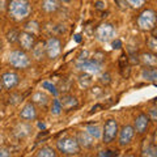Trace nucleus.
<instances>
[{
    "mask_svg": "<svg viewBox=\"0 0 157 157\" xmlns=\"http://www.w3.org/2000/svg\"><path fill=\"white\" fill-rule=\"evenodd\" d=\"M149 122H151V119H149L148 114H145V113H140V114L135 118L134 126L132 127H134L135 132H137V134H140V135H144L149 128Z\"/></svg>",
    "mask_w": 157,
    "mask_h": 157,
    "instance_id": "9b49d317",
    "label": "nucleus"
},
{
    "mask_svg": "<svg viewBox=\"0 0 157 157\" xmlns=\"http://www.w3.org/2000/svg\"><path fill=\"white\" fill-rule=\"evenodd\" d=\"M32 102L33 104H38L41 106H46L48 102H50V98H48V96L45 94L43 92H36L32 96Z\"/></svg>",
    "mask_w": 157,
    "mask_h": 157,
    "instance_id": "a211bd4d",
    "label": "nucleus"
},
{
    "mask_svg": "<svg viewBox=\"0 0 157 157\" xmlns=\"http://www.w3.org/2000/svg\"><path fill=\"white\" fill-rule=\"evenodd\" d=\"M148 117H149V119H152L153 122L157 119V114H156V109H155V107H152V109L148 111Z\"/></svg>",
    "mask_w": 157,
    "mask_h": 157,
    "instance_id": "c85d7f7f",
    "label": "nucleus"
},
{
    "mask_svg": "<svg viewBox=\"0 0 157 157\" xmlns=\"http://www.w3.org/2000/svg\"><path fill=\"white\" fill-rule=\"evenodd\" d=\"M140 60L145 67H156V64H157V56L155 55V52H152V51L141 54Z\"/></svg>",
    "mask_w": 157,
    "mask_h": 157,
    "instance_id": "f3484780",
    "label": "nucleus"
},
{
    "mask_svg": "<svg viewBox=\"0 0 157 157\" xmlns=\"http://www.w3.org/2000/svg\"><path fill=\"white\" fill-rule=\"evenodd\" d=\"M30 51L33 52V56L36 58L37 60H41V59L45 56V54H46V51H45V43H38L37 46L34 45Z\"/></svg>",
    "mask_w": 157,
    "mask_h": 157,
    "instance_id": "412c9836",
    "label": "nucleus"
},
{
    "mask_svg": "<svg viewBox=\"0 0 157 157\" xmlns=\"http://www.w3.org/2000/svg\"><path fill=\"white\" fill-rule=\"evenodd\" d=\"M118 143L121 147H127L128 144H131L132 139L135 136V130L134 127L130 124H126L121 128V131H118Z\"/></svg>",
    "mask_w": 157,
    "mask_h": 157,
    "instance_id": "9d476101",
    "label": "nucleus"
},
{
    "mask_svg": "<svg viewBox=\"0 0 157 157\" xmlns=\"http://www.w3.org/2000/svg\"><path fill=\"white\" fill-rule=\"evenodd\" d=\"M76 139L78 141L81 148L84 149H92L94 147V137H92L86 131H80L76 136Z\"/></svg>",
    "mask_w": 157,
    "mask_h": 157,
    "instance_id": "4468645a",
    "label": "nucleus"
},
{
    "mask_svg": "<svg viewBox=\"0 0 157 157\" xmlns=\"http://www.w3.org/2000/svg\"><path fill=\"white\" fill-rule=\"evenodd\" d=\"M0 81H2L3 88L11 90V89L16 88L20 84V76L17 75L16 72L8 71V72H4L2 75V77H0Z\"/></svg>",
    "mask_w": 157,
    "mask_h": 157,
    "instance_id": "f8f14e48",
    "label": "nucleus"
},
{
    "mask_svg": "<svg viewBox=\"0 0 157 157\" xmlns=\"http://www.w3.org/2000/svg\"><path fill=\"white\" fill-rule=\"evenodd\" d=\"M2 6H3V0H0V9H2Z\"/></svg>",
    "mask_w": 157,
    "mask_h": 157,
    "instance_id": "f704fd0d",
    "label": "nucleus"
},
{
    "mask_svg": "<svg viewBox=\"0 0 157 157\" xmlns=\"http://www.w3.org/2000/svg\"><path fill=\"white\" fill-rule=\"evenodd\" d=\"M114 155H117L114 151H101L100 153H98V156H114Z\"/></svg>",
    "mask_w": 157,
    "mask_h": 157,
    "instance_id": "7c9ffc66",
    "label": "nucleus"
},
{
    "mask_svg": "<svg viewBox=\"0 0 157 157\" xmlns=\"http://www.w3.org/2000/svg\"><path fill=\"white\" fill-rule=\"evenodd\" d=\"M76 67L78 68L80 71L88 73V75H98V73L101 72V68L102 66L100 63H97L94 60H90V59H78L77 63H76Z\"/></svg>",
    "mask_w": 157,
    "mask_h": 157,
    "instance_id": "6e6552de",
    "label": "nucleus"
},
{
    "mask_svg": "<svg viewBox=\"0 0 157 157\" xmlns=\"http://www.w3.org/2000/svg\"><path fill=\"white\" fill-rule=\"evenodd\" d=\"M157 14L153 9H144L136 18L137 28L143 32H151L156 26Z\"/></svg>",
    "mask_w": 157,
    "mask_h": 157,
    "instance_id": "20e7f679",
    "label": "nucleus"
},
{
    "mask_svg": "<svg viewBox=\"0 0 157 157\" xmlns=\"http://www.w3.org/2000/svg\"><path fill=\"white\" fill-rule=\"evenodd\" d=\"M118 131H119V126L115 119H107L105 122L104 127H102V140L105 144H110L115 140V137L118 136Z\"/></svg>",
    "mask_w": 157,
    "mask_h": 157,
    "instance_id": "39448f33",
    "label": "nucleus"
},
{
    "mask_svg": "<svg viewBox=\"0 0 157 157\" xmlns=\"http://www.w3.org/2000/svg\"><path fill=\"white\" fill-rule=\"evenodd\" d=\"M25 30L29 33H33V34H37L39 32V24L37 21H30L25 25Z\"/></svg>",
    "mask_w": 157,
    "mask_h": 157,
    "instance_id": "5701e85b",
    "label": "nucleus"
},
{
    "mask_svg": "<svg viewBox=\"0 0 157 157\" xmlns=\"http://www.w3.org/2000/svg\"><path fill=\"white\" fill-rule=\"evenodd\" d=\"M148 47L152 52H155L157 50V41H156V37H151L149 41H148Z\"/></svg>",
    "mask_w": 157,
    "mask_h": 157,
    "instance_id": "cd10ccee",
    "label": "nucleus"
},
{
    "mask_svg": "<svg viewBox=\"0 0 157 157\" xmlns=\"http://www.w3.org/2000/svg\"><path fill=\"white\" fill-rule=\"evenodd\" d=\"M62 105H60V101L59 100H54L52 101V106H51V114L54 115H59L60 114V111H62Z\"/></svg>",
    "mask_w": 157,
    "mask_h": 157,
    "instance_id": "393cba45",
    "label": "nucleus"
},
{
    "mask_svg": "<svg viewBox=\"0 0 157 157\" xmlns=\"http://www.w3.org/2000/svg\"><path fill=\"white\" fill-rule=\"evenodd\" d=\"M59 2H63V3H68V2H71V0H59Z\"/></svg>",
    "mask_w": 157,
    "mask_h": 157,
    "instance_id": "473e14b6",
    "label": "nucleus"
},
{
    "mask_svg": "<svg viewBox=\"0 0 157 157\" xmlns=\"http://www.w3.org/2000/svg\"><path fill=\"white\" fill-rule=\"evenodd\" d=\"M141 77L147 81H151L156 84V80H157V70L156 67H144L143 71H141Z\"/></svg>",
    "mask_w": 157,
    "mask_h": 157,
    "instance_id": "dca6fc26",
    "label": "nucleus"
},
{
    "mask_svg": "<svg viewBox=\"0 0 157 157\" xmlns=\"http://www.w3.org/2000/svg\"><path fill=\"white\" fill-rule=\"evenodd\" d=\"M143 156H151V157H156L157 156V149H156V147L155 144H152V145H148L147 148L143 151V153H141Z\"/></svg>",
    "mask_w": 157,
    "mask_h": 157,
    "instance_id": "a878e982",
    "label": "nucleus"
},
{
    "mask_svg": "<svg viewBox=\"0 0 157 157\" xmlns=\"http://www.w3.org/2000/svg\"><path fill=\"white\" fill-rule=\"evenodd\" d=\"M45 51H46V55L50 60H54L60 56L62 54V42L59 38L55 37H51L48 38L46 43H45Z\"/></svg>",
    "mask_w": 157,
    "mask_h": 157,
    "instance_id": "0eeeda50",
    "label": "nucleus"
},
{
    "mask_svg": "<svg viewBox=\"0 0 157 157\" xmlns=\"http://www.w3.org/2000/svg\"><path fill=\"white\" fill-rule=\"evenodd\" d=\"M42 11L46 13H55L60 8L59 0H42Z\"/></svg>",
    "mask_w": 157,
    "mask_h": 157,
    "instance_id": "2eb2a0df",
    "label": "nucleus"
},
{
    "mask_svg": "<svg viewBox=\"0 0 157 157\" xmlns=\"http://www.w3.org/2000/svg\"><path fill=\"white\" fill-rule=\"evenodd\" d=\"M20 118L25 122H30V121L37 119V109L33 102H28V104L24 105L21 111H20Z\"/></svg>",
    "mask_w": 157,
    "mask_h": 157,
    "instance_id": "ddd939ff",
    "label": "nucleus"
},
{
    "mask_svg": "<svg viewBox=\"0 0 157 157\" xmlns=\"http://www.w3.org/2000/svg\"><path fill=\"white\" fill-rule=\"evenodd\" d=\"M8 63L11 64V67L16 68V70H26V68L30 67L32 60L26 54V51L13 50L8 55Z\"/></svg>",
    "mask_w": 157,
    "mask_h": 157,
    "instance_id": "7ed1b4c3",
    "label": "nucleus"
},
{
    "mask_svg": "<svg viewBox=\"0 0 157 157\" xmlns=\"http://www.w3.org/2000/svg\"><path fill=\"white\" fill-rule=\"evenodd\" d=\"M56 149L64 156H75L80 153L81 147L78 144L76 137L66 136L56 141Z\"/></svg>",
    "mask_w": 157,
    "mask_h": 157,
    "instance_id": "f03ea898",
    "label": "nucleus"
},
{
    "mask_svg": "<svg viewBox=\"0 0 157 157\" xmlns=\"http://www.w3.org/2000/svg\"><path fill=\"white\" fill-rule=\"evenodd\" d=\"M60 105H62V107H64V109H73V107L77 106V100L72 96H66L62 98Z\"/></svg>",
    "mask_w": 157,
    "mask_h": 157,
    "instance_id": "aec40b11",
    "label": "nucleus"
},
{
    "mask_svg": "<svg viewBox=\"0 0 157 157\" xmlns=\"http://www.w3.org/2000/svg\"><path fill=\"white\" fill-rule=\"evenodd\" d=\"M115 34L117 30L113 24L109 22H104L101 25H98L96 29V38L98 39L100 42H109L113 41L115 38Z\"/></svg>",
    "mask_w": 157,
    "mask_h": 157,
    "instance_id": "423d86ee",
    "label": "nucleus"
},
{
    "mask_svg": "<svg viewBox=\"0 0 157 157\" xmlns=\"http://www.w3.org/2000/svg\"><path fill=\"white\" fill-rule=\"evenodd\" d=\"M85 131L92 137H94V140L101 139V136H102V130H101V127L98 124H86L85 126Z\"/></svg>",
    "mask_w": 157,
    "mask_h": 157,
    "instance_id": "6ab92c4d",
    "label": "nucleus"
},
{
    "mask_svg": "<svg viewBox=\"0 0 157 157\" xmlns=\"http://www.w3.org/2000/svg\"><path fill=\"white\" fill-rule=\"evenodd\" d=\"M11 156V151L8 148H0V157H9Z\"/></svg>",
    "mask_w": 157,
    "mask_h": 157,
    "instance_id": "c756f323",
    "label": "nucleus"
},
{
    "mask_svg": "<svg viewBox=\"0 0 157 157\" xmlns=\"http://www.w3.org/2000/svg\"><path fill=\"white\" fill-rule=\"evenodd\" d=\"M17 42L21 46V50L24 51H30L33 46L36 45V34L29 33L26 30L20 32L17 36Z\"/></svg>",
    "mask_w": 157,
    "mask_h": 157,
    "instance_id": "1a4fd4ad",
    "label": "nucleus"
},
{
    "mask_svg": "<svg viewBox=\"0 0 157 157\" xmlns=\"http://www.w3.org/2000/svg\"><path fill=\"white\" fill-rule=\"evenodd\" d=\"M36 156H38V157H55L56 152H55V149H54V148H51V147L45 145V147H42V148L38 149Z\"/></svg>",
    "mask_w": 157,
    "mask_h": 157,
    "instance_id": "4be33fe9",
    "label": "nucleus"
},
{
    "mask_svg": "<svg viewBox=\"0 0 157 157\" xmlns=\"http://www.w3.org/2000/svg\"><path fill=\"white\" fill-rule=\"evenodd\" d=\"M121 46H122V42L118 41V39H115V41L113 42V47L114 48H121Z\"/></svg>",
    "mask_w": 157,
    "mask_h": 157,
    "instance_id": "2f4dec72",
    "label": "nucleus"
},
{
    "mask_svg": "<svg viewBox=\"0 0 157 157\" xmlns=\"http://www.w3.org/2000/svg\"><path fill=\"white\" fill-rule=\"evenodd\" d=\"M126 2L134 9H140V8H143V6L145 4L147 0H126Z\"/></svg>",
    "mask_w": 157,
    "mask_h": 157,
    "instance_id": "b1692460",
    "label": "nucleus"
},
{
    "mask_svg": "<svg viewBox=\"0 0 157 157\" xmlns=\"http://www.w3.org/2000/svg\"><path fill=\"white\" fill-rule=\"evenodd\" d=\"M42 88H43V89H47L50 93H52L54 96L58 94V90H56L55 85H52L51 82H48V81H43V82H42Z\"/></svg>",
    "mask_w": 157,
    "mask_h": 157,
    "instance_id": "bb28decb",
    "label": "nucleus"
},
{
    "mask_svg": "<svg viewBox=\"0 0 157 157\" xmlns=\"http://www.w3.org/2000/svg\"><path fill=\"white\" fill-rule=\"evenodd\" d=\"M8 14L14 21H24L32 13V4L29 0H9L8 6Z\"/></svg>",
    "mask_w": 157,
    "mask_h": 157,
    "instance_id": "f257e3e1",
    "label": "nucleus"
},
{
    "mask_svg": "<svg viewBox=\"0 0 157 157\" xmlns=\"http://www.w3.org/2000/svg\"><path fill=\"white\" fill-rule=\"evenodd\" d=\"M2 90H3V85H2V81H0V93H2Z\"/></svg>",
    "mask_w": 157,
    "mask_h": 157,
    "instance_id": "72a5a7b5",
    "label": "nucleus"
}]
</instances>
